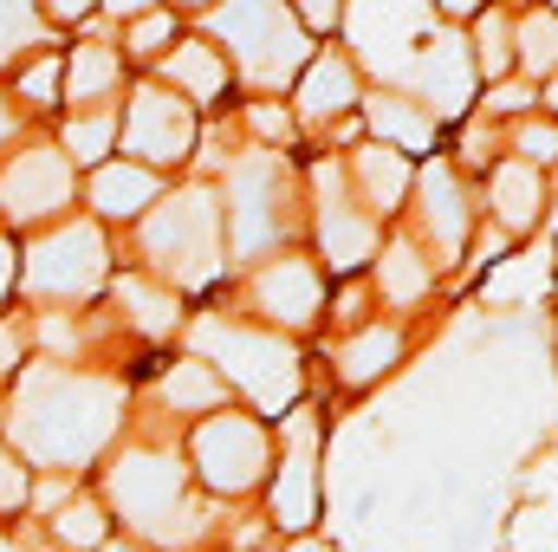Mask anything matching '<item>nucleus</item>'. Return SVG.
<instances>
[{
    "label": "nucleus",
    "mask_w": 558,
    "mask_h": 552,
    "mask_svg": "<svg viewBox=\"0 0 558 552\" xmlns=\"http://www.w3.org/2000/svg\"><path fill=\"white\" fill-rule=\"evenodd\" d=\"M118 422V384L105 377H72V371H33L13 404V442L33 461L78 468L105 448Z\"/></svg>",
    "instance_id": "nucleus-1"
},
{
    "label": "nucleus",
    "mask_w": 558,
    "mask_h": 552,
    "mask_svg": "<svg viewBox=\"0 0 558 552\" xmlns=\"http://www.w3.org/2000/svg\"><path fill=\"white\" fill-rule=\"evenodd\" d=\"M111 501L124 507V520L149 533V540H162V547H175V540H189L195 527H202V507L182 494V468H175V455H124L118 468H111Z\"/></svg>",
    "instance_id": "nucleus-2"
},
{
    "label": "nucleus",
    "mask_w": 558,
    "mask_h": 552,
    "mask_svg": "<svg viewBox=\"0 0 558 552\" xmlns=\"http://www.w3.org/2000/svg\"><path fill=\"white\" fill-rule=\"evenodd\" d=\"M195 338H202V351L221 358V371H228L267 416H279L286 404H292V391H299V358H292L279 338L247 332V325H221V319H208Z\"/></svg>",
    "instance_id": "nucleus-3"
},
{
    "label": "nucleus",
    "mask_w": 558,
    "mask_h": 552,
    "mask_svg": "<svg viewBox=\"0 0 558 552\" xmlns=\"http://www.w3.org/2000/svg\"><path fill=\"white\" fill-rule=\"evenodd\" d=\"M215 235H221L215 195H208V189H189V195L162 202V215L149 221V254H156V267H162L169 279L202 286V279H215V267H221Z\"/></svg>",
    "instance_id": "nucleus-4"
},
{
    "label": "nucleus",
    "mask_w": 558,
    "mask_h": 552,
    "mask_svg": "<svg viewBox=\"0 0 558 552\" xmlns=\"http://www.w3.org/2000/svg\"><path fill=\"white\" fill-rule=\"evenodd\" d=\"M215 33L241 52V72L254 85H286L312 52L305 33L292 26V13H279V7H228V13H215Z\"/></svg>",
    "instance_id": "nucleus-5"
},
{
    "label": "nucleus",
    "mask_w": 558,
    "mask_h": 552,
    "mask_svg": "<svg viewBox=\"0 0 558 552\" xmlns=\"http://www.w3.org/2000/svg\"><path fill=\"white\" fill-rule=\"evenodd\" d=\"M98 274H105V241H98V228H85V221L46 235V241L26 254V286L46 292V299H78V292L98 286Z\"/></svg>",
    "instance_id": "nucleus-6"
},
{
    "label": "nucleus",
    "mask_w": 558,
    "mask_h": 552,
    "mask_svg": "<svg viewBox=\"0 0 558 552\" xmlns=\"http://www.w3.org/2000/svg\"><path fill=\"white\" fill-rule=\"evenodd\" d=\"M195 461H202L208 488L241 494V488H254L260 468H267V435H260L247 416H215V422H202V435H195Z\"/></svg>",
    "instance_id": "nucleus-7"
},
{
    "label": "nucleus",
    "mask_w": 558,
    "mask_h": 552,
    "mask_svg": "<svg viewBox=\"0 0 558 552\" xmlns=\"http://www.w3.org/2000/svg\"><path fill=\"white\" fill-rule=\"evenodd\" d=\"M65 202H72V163L59 149H26V156L7 163V176H0L7 221H46Z\"/></svg>",
    "instance_id": "nucleus-8"
},
{
    "label": "nucleus",
    "mask_w": 558,
    "mask_h": 552,
    "mask_svg": "<svg viewBox=\"0 0 558 552\" xmlns=\"http://www.w3.org/2000/svg\"><path fill=\"white\" fill-rule=\"evenodd\" d=\"M422 33H435V13L428 7H357L351 13V39H357V52L371 59V65H384V72H410V46H416Z\"/></svg>",
    "instance_id": "nucleus-9"
},
{
    "label": "nucleus",
    "mask_w": 558,
    "mask_h": 552,
    "mask_svg": "<svg viewBox=\"0 0 558 552\" xmlns=\"http://www.w3.org/2000/svg\"><path fill=\"white\" fill-rule=\"evenodd\" d=\"M228 195H234V248L241 254H260L267 241H279V156L241 163Z\"/></svg>",
    "instance_id": "nucleus-10"
},
{
    "label": "nucleus",
    "mask_w": 558,
    "mask_h": 552,
    "mask_svg": "<svg viewBox=\"0 0 558 552\" xmlns=\"http://www.w3.org/2000/svg\"><path fill=\"white\" fill-rule=\"evenodd\" d=\"M195 137V124H189V105H175L169 92H137V105H131V124H124V143H131V156L143 163H175L182 149Z\"/></svg>",
    "instance_id": "nucleus-11"
},
{
    "label": "nucleus",
    "mask_w": 558,
    "mask_h": 552,
    "mask_svg": "<svg viewBox=\"0 0 558 552\" xmlns=\"http://www.w3.org/2000/svg\"><path fill=\"white\" fill-rule=\"evenodd\" d=\"M468 72H474V59H468L461 33L435 26V39L422 46V59H416V79H422V92H428V105H435L441 118L468 111Z\"/></svg>",
    "instance_id": "nucleus-12"
},
{
    "label": "nucleus",
    "mask_w": 558,
    "mask_h": 552,
    "mask_svg": "<svg viewBox=\"0 0 558 552\" xmlns=\"http://www.w3.org/2000/svg\"><path fill=\"white\" fill-rule=\"evenodd\" d=\"M312 507H318V475H312V422H299V448L292 461L279 468V488H274V520L279 527H312Z\"/></svg>",
    "instance_id": "nucleus-13"
},
{
    "label": "nucleus",
    "mask_w": 558,
    "mask_h": 552,
    "mask_svg": "<svg viewBox=\"0 0 558 552\" xmlns=\"http://www.w3.org/2000/svg\"><path fill=\"white\" fill-rule=\"evenodd\" d=\"M318 274L305 267V261H279V267H267L260 274V305L274 312V319H286V325H305V319H318Z\"/></svg>",
    "instance_id": "nucleus-14"
},
{
    "label": "nucleus",
    "mask_w": 558,
    "mask_h": 552,
    "mask_svg": "<svg viewBox=\"0 0 558 552\" xmlns=\"http://www.w3.org/2000/svg\"><path fill=\"white\" fill-rule=\"evenodd\" d=\"M92 202H98L105 215H143V208L156 202V169H143V163H111V169H98Z\"/></svg>",
    "instance_id": "nucleus-15"
},
{
    "label": "nucleus",
    "mask_w": 558,
    "mask_h": 552,
    "mask_svg": "<svg viewBox=\"0 0 558 552\" xmlns=\"http://www.w3.org/2000/svg\"><path fill=\"white\" fill-rule=\"evenodd\" d=\"M318 235H325V254H331V267H357V261H371V248H377V228H371V221H357V215H351L338 195H325Z\"/></svg>",
    "instance_id": "nucleus-16"
},
{
    "label": "nucleus",
    "mask_w": 558,
    "mask_h": 552,
    "mask_svg": "<svg viewBox=\"0 0 558 552\" xmlns=\"http://www.w3.org/2000/svg\"><path fill=\"white\" fill-rule=\"evenodd\" d=\"M546 286H553V261L546 254H520V261H507L487 279V305H539Z\"/></svg>",
    "instance_id": "nucleus-17"
},
{
    "label": "nucleus",
    "mask_w": 558,
    "mask_h": 552,
    "mask_svg": "<svg viewBox=\"0 0 558 552\" xmlns=\"http://www.w3.org/2000/svg\"><path fill=\"white\" fill-rule=\"evenodd\" d=\"M351 98H357V79H351V65H344V59H318V65L305 72V92H299V105H305L312 118H338Z\"/></svg>",
    "instance_id": "nucleus-18"
},
{
    "label": "nucleus",
    "mask_w": 558,
    "mask_h": 552,
    "mask_svg": "<svg viewBox=\"0 0 558 552\" xmlns=\"http://www.w3.org/2000/svg\"><path fill=\"white\" fill-rule=\"evenodd\" d=\"M169 79L195 98V105H208V98H221V85H228V72H221V52H208V46H182L175 59H169Z\"/></svg>",
    "instance_id": "nucleus-19"
},
{
    "label": "nucleus",
    "mask_w": 558,
    "mask_h": 552,
    "mask_svg": "<svg viewBox=\"0 0 558 552\" xmlns=\"http://www.w3.org/2000/svg\"><path fill=\"white\" fill-rule=\"evenodd\" d=\"M494 202H500V221H507V228H526V221L539 215V169L507 163V169L494 176Z\"/></svg>",
    "instance_id": "nucleus-20"
},
{
    "label": "nucleus",
    "mask_w": 558,
    "mask_h": 552,
    "mask_svg": "<svg viewBox=\"0 0 558 552\" xmlns=\"http://www.w3.org/2000/svg\"><path fill=\"white\" fill-rule=\"evenodd\" d=\"M422 195H428V228H435V241L454 248V241H461V189H454V176H448L441 163L422 176Z\"/></svg>",
    "instance_id": "nucleus-21"
},
{
    "label": "nucleus",
    "mask_w": 558,
    "mask_h": 552,
    "mask_svg": "<svg viewBox=\"0 0 558 552\" xmlns=\"http://www.w3.org/2000/svg\"><path fill=\"white\" fill-rule=\"evenodd\" d=\"M397 351H403V338L377 325V332H364L357 345H344V358H338V364H344V377H351V384H371V377H384V371L397 364Z\"/></svg>",
    "instance_id": "nucleus-22"
},
{
    "label": "nucleus",
    "mask_w": 558,
    "mask_h": 552,
    "mask_svg": "<svg viewBox=\"0 0 558 552\" xmlns=\"http://www.w3.org/2000/svg\"><path fill=\"white\" fill-rule=\"evenodd\" d=\"M118 85V59L105 52V46H85V52H72V65H65V92H72V105H85V98H105Z\"/></svg>",
    "instance_id": "nucleus-23"
},
{
    "label": "nucleus",
    "mask_w": 558,
    "mask_h": 552,
    "mask_svg": "<svg viewBox=\"0 0 558 552\" xmlns=\"http://www.w3.org/2000/svg\"><path fill=\"white\" fill-rule=\"evenodd\" d=\"M357 176H364V189H371L377 208H397L403 189H410V169H403L397 149H364V156H357Z\"/></svg>",
    "instance_id": "nucleus-24"
},
{
    "label": "nucleus",
    "mask_w": 558,
    "mask_h": 552,
    "mask_svg": "<svg viewBox=\"0 0 558 552\" xmlns=\"http://www.w3.org/2000/svg\"><path fill=\"white\" fill-rule=\"evenodd\" d=\"M371 131L390 143H410V149H428L435 131H428V118H422L416 105H403V98H377L371 105Z\"/></svg>",
    "instance_id": "nucleus-25"
},
{
    "label": "nucleus",
    "mask_w": 558,
    "mask_h": 552,
    "mask_svg": "<svg viewBox=\"0 0 558 552\" xmlns=\"http://www.w3.org/2000/svg\"><path fill=\"white\" fill-rule=\"evenodd\" d=\"M162 397H169V410H215L221 384L208 377V364H175L169 384H162Z\"/></svg>",
    "instance_id": "nucleus-26"
},
{
    "label": "nucleus",
    "mask_w": 558,
    "mask_h": 552,
    "mask_svg": "<svg viewBox=\"0 0 558 552\" xmlns=\"http://www.w3.org/2000/svg\"><path fill=\"white\" fill-rule=\"evenodd\" d=\"M118 299L131 305V319H137L143 332H169L175 325V299L156 292V286H143V279H118Z\"/></svg>",
    "instance_id": "nucleus-27"
},
{
    "label": "nucleus",
    "mask_w": 558,
    "mask_h": 552,
    "mask_svg": "<svg viewBox=\"0 0 558 552\" xmlns=\"http://www.w3.org/2000/svg\"><path fill=\"white\" fill-rule=\"evenodd\" d=\"M520 59L526 72H558V13H533L520 26Z\"/></svg>",
    "instance_id": "nucleus-28"
},
{
    "label": "nucleus",
    "mask_w": 558,
    "mask_h": 552,
    "mask_svg": "<svg viewBox=\"0 0 558 552\" xmlns=\"http://www.w3.org/2000/svg\"><path fill=\"white\" fill-rule=\"evenodd\" d=\"M111 131H118V118H111V111H92V118H72V131H65V149H72L78 163H98V156L111 149Z\"/></svg>",
    "instance_id": "nucleus-29"
},
{
    "label": "nucleus",
    "mask_w": 558,
    "mask_h": 552,
    "mask_svg": "<svg viewBox=\"0 0 558 552\" xmlns=\"http://www.w3.org/2000/svg\"><path fill=\"white\" fill-rule=\"evenodd\" d=\"M553 547H558V501H539V507L520 514V527H513V552H553Z\"/></svg>",
    "instance_id": "nucleus-30"
},
{
    "label": "nucleus",
    "mask_w": 558,
    "mask_h": 552,
    "mask_svg": "<svg viewBox=\"0 0 558 552\" xmlns=\"http://www.w3.org/2000/svg\"><path fill=\"white\" fill-rule=\"evenodd\" d=\"M422 286H428V267H422L410 248H397V254L384 261V292H390L397 305H410V299H422Z\"/></svg>",
    "instance_id": "nucleus-31"
},
{
    "label": "nucleus",
    "mask_w": 558,
    "mask_h": 552,
    "mask_svg": "<svg viewBox=\"0 0 558 552\" xmlns=\"http://www.w3.org/2000/svg\"><path fill=\"white\" fill-rule=\"evenodd\" d=\"M468 59H474L487 79H494V72H507V59H513V52H507V20H500V13H487V20L474 26V52H468Z\"/></svg>",
    "instance_id": "nucleus-32"
},
{
    "label": "nucleus",
    "mask_w": 558,
    "mask_h": 552,
    "mask_svg": "<svg viewBox=\"0 0 558 552\" xmlns=\"http://www.w3.org/2000/svg\"><path fill=\"white\" fill-rule=\"evenodd\" d=\"M52 527H59V540H65V547H98V540H105V514H98L92 501H72Z\"/></svg>",
    "instance_id": "nucleus-33"
},
{
    "label": "nucleus",
    "mask_w": 558,
    "mask_h": 552,
    "mask_svg": "<svg viewBox=\"0 0 558 552\" xmlns=\"http://www.w3.org/2000/svg\"><path fill=\"white\" fill-rule=\"evenodd\" d=\"M33 39H39V13H33V7H13V0H7V7H0V65H7V59H13L20 46H33Z\"/></svg>",
    "instance_id": "nucleus-34"
},
{
    "label": "nucleus",
    "mask_w": 558,
    "mask_h": 552,
    "mask_svg": "<svg viewBox=\"0 0 558 552\" xmlns=\"http://www.w3.org/2000/svg\"><path fill=\"white\" fill-rule=\"evenodd\" d=\"M26 501V468L13 455H0V507H20Z\"/></svg>",
    "instance_id": "nucleus-35"
},
{
    "label": "nucleus",
    "mask_w": 558,
    "mask_h": 552,
    "mask_svg": "<svg viewBox=\"0 0 558 552\" xmlns=\"http://www.w3.org/2000/svg\"><path fill=\"white\" fill-rule=\"evenodd\" d=\"M526 156H539V163H558V124H526Z\"/></svg>",
    "instance_id": "nucleus-36"
},
{
    "label": "nucleus",
    "mask_w": 558,
    "mask_h": 552,
    "mask_svg": "<svg viewBox=\"0 0 558 552\" xmlns=\"http://www.w3.org/2000/svg\"><path fill=\"white\" fill-rule=\"evenodd\" d=\"M20 85H26V98H52V85H59V59H46V65H33V72H26Z\"/></svg>",
    "instance_id": "nucleus-37"
},
{
    "label": "nucleus",
    "mask_w": 558,
    "mask_h": 552,
    "mask_svg": "<svg viewBox=\"0 0 558 552\" xmlns=\"http://www.w3.org/2000/svg\"><path fill=\"white\" fill-rule=\"evenodd\" d=\"M162 39H169V20H162V13H149V20L137 26V39H131V46H137V52H149V46H162Z\"/></svg>",
    "instance_id": "nucleus-38"
},
{
    "label": "nucleus",
    "mask_w": 558,
    "mask_h": 552,
    "mask_svg": "<svg viewBox=\"0 0 558 552\" xmlns=\"http://www.w3.org/2000/svg\"><path fill=\"white\" fill-rule=\"evenodd\" d=\"M331 20H338V13H331V7H305V13H299V20H292V26H312V33H318V26H331Z\"/></svg>",
    "instance_id": "nucleus-39"
},
{
    "label": "nucleus",
    "mask_w": 558,
    "mask_h": 552,
    "mask_svg": "<svg viewBox=\"0 0 558 552\" xmlns=\"http://www.w3.org/2000/svg\"><path fill=\"white\" fill-rule=\"evenodd\" d=\"M526 105V85H507V92H494V111H520Z\"/></svg>",
    "instance_id": "nucleus-40"
},
{
    "label": "nucleus",
    "mask_w": 558,
    "mask_h": 552,
    "mask_svg": "<svg viewBox=\"0 0 558 552\" xmlns=\"http://www.w3.org/2000/svg\"><path fill=\"white\" fill-rule=\"evenodd\" d=\"M254 124H260L267 137H286V118H279V111H254Z\"/></svg>",
    "instance_id": "nucleus-41"
},
{
    "label": "nucleus",
    "mask_w": 558,
    "mask_h": 552,
    "mask_svg": "<svg viewBox=\"0 0 558 552\" xmlns=\"http://www.w3.org/2000/svg\"><path fill=\"white\" fill-rule=\"evenodd\" d=\"M7 286H13V254H7V241H0V299H7Z\"/></svg>",
    "instance_id": "nucleus-42"
},
{
    "label": "nucleus",
    "mask_w": 558,
    "mask_h": 552,
    "mask_svg": "<svg viewBox=\"0 0 558 552\" xmlns=\"http://www.w3.org/2000/svg\"><path fill=\"white\" fill-rule=\"evenodd\" d=\"M13 351H20V345H13V332H0V364H7Z\"/></svg>",
    "instance_id": "nucleus-43"
},
{
    "label": "nucleus",
    "mask_w": 558,
    "mask_h": 552,
    "mask_svg": "<svg viewBox=\"0 0 558 552\" xmlns=\"http://www.w3.org/2000/svg\"><path fill=\"white\" fill-rule=\"evenodd\" d=\"M292 552H325V547H292Z\"/></svg>",
    "instance_id": "nucleus-44"
},
{
    "label": "nucleus",
    "mask_w": 558,
    "mask_h": 552,
    "mask_svg": "<svg viewBox=\"0 0 558 552\" xmlns=\"http://www.w3.org/2000/svg\"><path fill=\"white\" fill-rule=\"evenodd\" d=\"M0 137H7V111H0Z\"/></svg>",
    "instance_id": "nucleus-45"
},
{
    "label": "nucleus",
    "mask_w": 558,
    "mask_h": 552,
    "mask_svg": "<svg viewBox=\"0 0 558 552\" xmlns=\"http://www.w3.org/2000/svg\"><path fill=\"white\" fill-rule=\"evenodd\" d=\"M0 552H13V547H7V540H0Z\"/></svg>",
    "instance_id": "nucleus-46"
},
{
    "label": "nucleus",
    "mask_w": 558,
    "mask_h": 552,
    "mask_svg": "<svg viewBox=\"0 0 558 552\" xmlns=\"http://www.w3.org/2000/svg\"><path fill=\"white\" fill-rule=\"evenodd\" d=\"M553 105H558V98H553Z\"/></svg>",
    "instance_id": "nucleus-47"
}]
</instances>
